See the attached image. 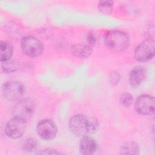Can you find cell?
<instances>
[{
	"label": "cell",
	"instance_id": "obj_1",
	"mask_svg": "<svg viewBox=\"0 0 155 155\" xmlns=\"http://www.w3.org/2000/svg\"><path fill=\"white\" fill-rule=\"evenodd\" d=\"M104 43L110 50L122 51L128 48L130 39L126 33L118 30H113L105 35Z\"/></svg>",
	"mask_w": 155,
	"mask_h": 155
},
{
	"label": "cell",
	"instance_id": "obj_2",
	"mask_svg": "<svg viewBox=\"0 0 155 155\" xmlns=\"http://www.w3.org/2000/svg\"><path fill=\"white\" fill-rule=\"evenodd\" d=\"M21 47L23 53L30 58L38 57L44 51V46L42 42L31 36L22 38L21 41Z\"/></svg>",
	"mask_w": 155,
	"mask_h": 155
},
{
	"label": "cell",
	"instance_id": "obj_3",
	"mask_svg": "<svg viewBox=\"0 0 155 155\" xmlns=\"http://www.w3.org/2000/svg\"><path fill=\"white\" fill-rule=\"evenodd\" d=\"M35 107V102L32 99L25 98L21 99L13 107L12 114L13 117L27 120L34 113Z\"/></svg>",
	"mask_w": 155,
	"mask_h": 155
},
{
	"label": "cell",
	"instance_id": "obj_4",
	"mask_svg": "<svg viewBox=\"0 0 155 155\" xmlns=\"http://www.w3.org/2000/svg\"><path fill=\"white\" fill-rule=\"evenodd\" d=\"M155 44L153 39H148L142 42L134 50L136 61L145 62L151 60L154 56Z\"/></svg>",
	"mask_w": 155,
	"mask_h": 155
},
{
	"label": "cell",
	"instance_id": "obj_5",
	"mask_svg": "<svg viewBox=\"0 0 155 155\" xmlns=\"http://www.w3.org/2000/svg\"><path fill=\"white\" fill-rule=\"evenodd\" d=\"M25 91L24 85L19 82L10 81L5 82L2 87V93L5 99L14 101L19 99Z\"/></svg>",
	"mask_w": 155,
	"mask_h": 155
},
{
	"label": "cell",
	"instance_id": "obj_6",
	"mask_svg": "<svg viewBox=\"0 0 155 155\" xmlns=\"http://www.w3.org/2000/svg\"><path fill=\"white\" fill-rule=\"evenodd\" d=\"M27 127V120L13 117L6 124L5 132L12 139H18L22 136Z\"/></svg>",
	"mask_w": 155,
	"mask_h": 155
},
{
	"label": "cell",
	"instance_id": "obj_7",
	"mask_svg": "<svg viewBox=\"0 0 155 155\" xmlns=\"http://www.w3.org/2000/svg\"><path fill=\"white\" fill-rule=\"evenodd\" d=\"M136 111L142 115H151L154 112V97L148 94L139 96L134 104Z\"/></svg>",
	"mask_w": 155,
	"mask_h": 155
},
{
	"label": "cell",
	"instance_id": "obj_8",
	"mask_svg": "<svg viewBox=\"0 0 155 155\" xmlns=\"http://www.w3.org/2000/svg\"><path fill=\"white\" fill-rule=\"evenodd\" d=\"M88 118L83 114H76L71 117L68 122L71 132L77 136H82L87 133Z\"/></svg>",
	"mask_w": 155,
	"mask_h": 155
},
{
	"label": "cell",
	"instance_id": "obj_9",
	"mask_svg": "<svg viewBox=\"0 0 155 155\" xmlns=\"http://www.w3.org/2000/svg\"><path fill=\"white\" fill-rule=\"evenodd\" d=\"M36 131L39 136L42 139L51 140L56 136L57 128L51 120L46 119L41 120L38 123Z\"/></svg>",
	"mask_w": 155,
	"mask_h": 155
},
{
	"label": "cell",
	"instance_id": "obj_10",
	"mask_svg": "<svg viewBox=\"0 0 155 155\" xmlns=\"http://www.w3.org/2000/svg\"><path fill=\"white\" fill-rule=\"evenodd\" d=\"M146 70L144 67L137 65L134 67L130 71L129 76V82L133 87L139 86L146 77Z\"/></svg>",
	"mask_w": 155,
	"mask_h": 155
},
{
	"label": "cell",
	"instance_id": "obj_11",
	"mask_svg": "<svg viewBox=\"0 0 155 155\" xmlns=\"http://www.w3.org/2000/svg\"><path fill=\"white\" fill-rule=\"evenodd\" d=\"M97 148V143L95 140L88 136H84L79 143V150L82 154H91Z\"/></svg>",
	"mask_w": 155,
	"mask_h": 155
},
{
	"label": "cell",
	"instance_id": "obj_12",
	"mask_svg": "<svg viewBox=\"0 0 155 155\" xmlns=\"http://www.w3.org/2000/svg\"><path fill=\"white\" fill-rule=\"evenodd\" d=\"M70 51L72 54L77 58H87L90 56L92 49L88 44H76L71 46Z\"/></svg>",
	"mask_w": 155,
	"mask_h": 155
},
{
	"label": "cell",
	"instance_id": "obj_13",
	"mask_svg": "<svg viewBox=\"0 0 155 155\" xmlns=\"http://www.w3.org/2000/svg\"><path fill=\"white\" fill-rule=\"evenodd\" d=\"M1 62L10 60L12 56L13 48L12 44L6 41H2L0 42Z\"/></svg>",
	"mask_w": 155,
	"mask_h": 155
},
{
	"label": "cell",
	"instance_id": "obj_14",
	"mask_svg": "<svg viewBox=\"0 0 155 155\" xmlns=\"http://www.w3.org/2000/svg\"><path fill=\"white\" fill-rule=\"evenodd\" d=\"M120 153L122 154H137L139 153L138 144L135 142H127L120 147Z\"/></svg>",
	"mask_w": 155,
	"mask_h": 155
},
{
	"label": "cell",
	"instance_id": "obj_15",
	"mask_svg": "<svg viewBox=\"0 0 155 155\" xmlns=\"http://www.w3.org/2000/svg\"><path fill=\"white\" fill-rule=\"evenodd\" d=\"M19 63L16 61L8 60L7 61L1 62V68L4 71L7 73L16 71L19 68Z\"/></svg>",
	"mask_w": 155,
	"mask_h": 155
},
{
	"label": "cell",
	"instance_id": "obj_16",
	"mask_svg": "<svg viewBox=\"0 0 155 155\" xmlns=\"http://www.w3.org/2000/svg\"><path fill=\"white\" fill-rule=\"evenodd\" d=\"M99 11L105 15H110L112 13L114 2L113 1H101L98 3Z\"/></svg>",
	"mask_w": 155,
	"mask_h": 155
},
{
	"label": "cell",
	"instance_id": "obj_17",
	"mask_svg": "<svg viewBox=\"0 0 155 155\" xmlns=\"http://www.w3.org/2000/svg\"><path fill=\"white\" fill-rule=\"evenodd\" d=\"M37 148V142L35 139L33 138H28L25 139L22 144V148L26 152H32L36 150Z\"/></svg>",
	"mask_w": 155,
	"mask_h": 155
},
{
	"label": "cell",
	"instance_id": "obj_18",
	"mask_svg": "<svg viewBox=\"0 0 155 155\" xmlns=\"http://www.w3.org/2000/svg\"><path fill=\"white\" fill-rule=\"evenodd\" d=\"M99 127V122L95 117L88 118L87 122V133L94 134L97 131Z\"/></svg>",
	"mask_w": 155,
	"mask_h": 155
},
{
	"label": "cell",
	"instance_id": "obj_19",
	"mask_svg": "<svg viewBox=\"0 0 155 155\" xmlns=\"http://www.w3.org/2000/svg\"><path fill=\"white\" fill-rule=\"evenodd\" d=\"M120 103L125 107H130L133 102V96L128 93H123L120 97Z\"/></svg>",
	"mask_w": 155,
	"mask_h": 155
},
{
	"label": "cell",
	"instance_id": "obj_20",
	"mask_svg": "<svg viewBox=\"0 0 155 155\" xmlns=\"http://www.w3.org/2000/svg\"><path fill=\"white\" fill-rule=\"evenodd\" d=\"M120 80V75L119 74L116 72H112L109 76V82L111 85H117Z\"/></svg>",
	"mask_w": 155,
	"mask_h": 155
},
{
	"label": "cell",
	"instance_id": "obj_21",
	"mask_svg": "<svg viewBox=\"0 0 155 155\" xmlns=\"http://www.w3.org/2000/svg\"><path fill=\"white\" fill-rule=\"evenodd\" d=\"M87 44L88 45H90V47L93 46L96 41V38L95 35L92 33H90L87 35Z\"/></svg>",
	"mask_w": 155,
	"mask_h": 155
},
{
	"label": "cell",
	"instance_id": "obj_22",
	"mask_svg": "<svg viewBox=\"0 0 155 155\" xmlns=\"http://www.w3.org/2000/svg\"><path fill=\"white\" fill-rule=\"evenodd\" d=\"M39 154H59L58 152H57L55 150L53 149H50V148H47L42 150L41 152L39 153Z\"/></svg>",
	"mask_w": 155,
	"mask_h": 155
}]
</instances>
